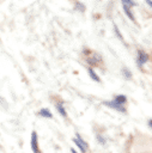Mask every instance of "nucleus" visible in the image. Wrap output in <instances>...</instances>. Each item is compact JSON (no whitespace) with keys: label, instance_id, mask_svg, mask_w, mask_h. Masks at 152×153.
Segmentation results:
<instances>
[{"label":"nucleus","instance_id":"nucleus-1","mask_svg":"<svg viewBox=\"0 0 152 153\" xmlns=\"http://www.w3.org/2000/svg\"><path fill=\"white\" fill-rule=\"evenodd\" d=\"M73 142L75 143V146H77L83 153H86V149L89 148V145H87V142H86V141H85L78 133L75 134V137L73 139Z\"/></svg>","mask_w":152,"mask_h":153},{"label":"nucleus","instance_id":"nucleus-2","mask_svg":"<svg viewBox=\"0 0 152 153\" xmlns=\"http://www.w3.org/2000/svg\"><path fill=\"white\" fill-rule=\"evenodd\" d=\"M147 61H148V54L145 50L139 49L138 53H136V65H138V67L141 68L142 65H145Z\"/></svg>","mask_w":152,"mask_h":153},{"label":"nucleus","instance_id":"nucleus-3","mask_svg":"<svg viewBox=\"0 0 152 153\" xmlns=\"http://www.w3.org/2000/svg\"><path fill=\"white\" fill-rule=\"evenodd\" d=\"M103 104H104L105 106H108V108H111V109L116 110V111H120V112H126V108H124L123 105L118 104L117 102H115L114 99H113V100H105V102H103Z\"/></svg>","mask_w":152,"mask_h":153},{"label":"nucleus","instance_id":"nucleus-4","mask_svg":"<svg viewBox=\"0 0 152 153\" xmlns=\"http://www.w3.org/2000/svg\"><path fill=\"white\" fill-rule=\"evenodd\" d=\"M30 147H31V149H32L34 153H41L39 147H38V137H37V133H36V131H32V133H31Z\"/></svg>","mask_w":152,"mask_h":153},{"label":"nucleus","instance_id":"nucleus-5","mask_svg":"<svg viewBox=\"0 0 152 153\" xmlns=\"http://www.w3.org/2000/svg\"><path fill=\"white\" fill-rule=\"evenodd\" d=\"M99 62H102V56L99 54H93L92 56H87V63L90 66H96Z\"/></svg>","mask_w":152,"mask_h":153},{"label":"nucleus","instance_id":"nucleus-6","mask_svg":"<svg viewBox=\"0 0 152 153\" xmlns=\"http://www.w3.org/2000/svg\"><path fill=\"white\" fill-rule=\"evenodd\" d=\"M37 115H39L41 117H44V118H53V114H51V111H50L48 108L41 109V110L37 112Z\"/></svg>","mask_w":152,"mask_h":153},{"label":"nucleus","instance_id":"nucleus-7","mask_svg":"<svg viewBox=\"0 0 152 153\" xmlns=\"http://www.w3.org/2000/svg\"><path fill=\"white\" fill-rule=\"evenodd\" d=\"M55 108H56V110L59 111V114L62 116V117H67V111H66V109H65V106H63V103L62 102H59V103H56L55 104Z\"/></svg>","mask_w":152,"mask_h":153},{"label":"nucleus","instance_id":"nucleus-8","mask_svg":"<svg viewBox=\"0 0 152 153\" xmlns=\"http://www.w3.org/2000/svg\"><path fill=\"white\" fill-rule=\"evenodd\" d=\"M122 7H123V12L126 13V16H127L132 22H135V18H134V14H133L130 7H128V6H126V5H122Z\"/></svg>","mask_w":152,"mask_h":153},{"label":"nucleus","instance_id":"nucleus-9","mask_svg":"<svg viewBox=\"0 0 152 153\" xmlns=\"http://www.w3.org/2000/svg\"><path fill=\"white\" fill-rule=\"evenodd\" d=\"M87 72H89V74H90V78L93 80V81H97V82H101V79H99V76H98V74L91 68V67H89L87 68Z\"/></svg>","mask_w":152,"mask_h":153},{"label":"nucleus","instance_id":"nucleus-10","mask_svg":"<svg viewBox=\"0 0 152 153\" xmlns=\"http://www.w3.org/2000/svg\"><path fill=\"white\" fill-rule=\"evenodd\" d=\"M114 100L117 102L118 104L123 105V104L127 102V97H126L124 94H115V96H114Z\"/></svg>","mask_w":152,"mask_h":153},{"label":"nucleus","instance_id":"nucleus-11","mask_svg":"<svg viewBox=\"0 0 152 153\" xmlns=\"http://www.w3.org/2000/svg\"><path fill=\"white\" fill-rule=\"evenodd\" d=\"M121 73H122V75H123V78H124V79H127V80L132 79V72H130L128 68H126V67H122V69H121Z\"/></svg>","mask_w":152,"mask_h":153},{"label":"nucleus","instance_id":"nucleus-12","mask_svg":"<svg viewBox=\"0 0 152 153\" xmlns=\"http://www.w3.org/2000/svg\"><path fill=\"white\" fill-rule=\"evenodd\" d=\"M114 32L116 33L117 38H118L121 42H123V43H124V41H123V37H122V33H121V31H120V29H118V26H117L116 24H114ZM124 44H126V43H124Z\"/></svg>","mask_w":152,"mask_h":153},{"label":"nucleus","instance_id":"nucleus-13","mask_svg":"<svg viewBox=\"0 0 152 153\" xmlns=\"http://www.w3.org/2000/svg\"><path fill=\"white\" fill-rule=\"evenodd\" d=\"M85 8H86V7H85V5H84L83 2H79V1H78V2H75V5H74V10H75V11L84 12Z\"/></svg>","mask_w":152,"mask_h":153},{"label":"nucleus","instance_id":"nucleus-14","mask_svg":"<svg viewBox=\"0 0 152 153\" xmlns=\"http://www.w3.org/2000/svg\"><path fill=\"white\" fill-rule=\"evenodd\" d=\"M122 1V5H126L128 7H133V6H136L138 2L135 0H121Z\"/></svg>","mask_w":152,"mask_h":153},{"label":"nucleus","instance_id":"nucleus-15","mask_svg":"<svg viewBox=\"0 0 152 153\" xmlns=\"http://www.w3.org/2000/svg\"><path fill=\"white\" fill-rule=\"evenodd\" d=\"M96 139H97V141H98L101 145H105V142H107L105 137H104L103 135H101V134H97V135H96Z\"/></svg>","mask_w":152,"mask_h":153},{"label":"nucleus","instance_id":"nucleus-16","mask_svg":"<svg viewBox=\"0 0 152 153\" xmlns=\"http://www.w3.org/2000/svg\"><path fill=\"white\" fill-rule=\"evenodd\" d=\"M146 4H147V5L150 6V7L152 6V2H151V0H146Z\"/></svg>","mask_w":152,"mask_h":153},{"label":"nucleus","instance_id":"nucleus-17","mask_svg":"<svg viewBox=\"0 0 152 153\" xmlns=\"http://www.w3.org/2000/svg\"><path fill=\"white\" fill-rule=\"evenodd\" d=\"M148 127H152V121L151 120H148Z\"/></svg>","mask_w":152,"mask_h":153},{"label":"nucleus","instance_id":"nucleus-18","mask_svg":"<svg viewBox=\"0 0 152 153\" xmlns=\"http://www.w3.org/2000/svg\"><path fill=\"white\" fill-rule=\"evenodd\" d=\"M71 152H72V153H78V152H77V151H75V149H73V148H72V149H71Z\"/></svg>","mask_w":152,"mask_h":153}]
</instances>
